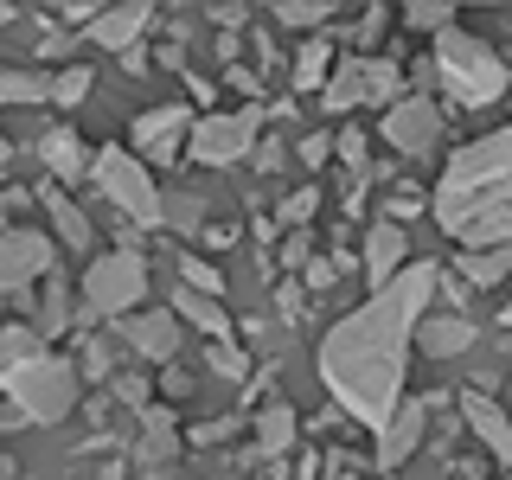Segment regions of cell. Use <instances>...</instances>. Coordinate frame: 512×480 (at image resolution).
<instances>
[{"instance_id":"cell-28","label":"cell","mask_w":512,"mask_h":480,"mask_svg":"<svg viewBox=\"0 0 512 480\" xmlns=\"http://www.w3.org/2000/svg\"><path fill=\"white\" fill-rule=\"evenodd\" d=\"M276 20H282V26H327L333 7H327V0H282Z\"/></svg>"},{"instance_id":"cell-31","label":"cell","mask_w":512,"mask_h":480,"mask_svg":"<svg viewBox=\"0 0 512 480\" xmlns=\"http://www.w3.org/2000/svg\"><path fill=\"white\" fill-rule=\"evenodd\" d=\"M64 320H71V301H64V288L52 276V288H45V301H39V327L45 333H64Z\"/></svg>"},{"instance_id":"cell-19","label":"cell","mask_w":512,"mask_h":480,"mask_svg":"<svg viewBox=\"0 0 512 480\" xmlns=\"http://www.w3.org/2000/svg\"><path fill=\"white\" fill-rule=\"evenodd\" d=\"M295 448V410L288 404H263V416H256V455H288Z\"/></svg>"},{"instance_id":"cell-34","label":"cell","mask_w":512,"mask_h":480,"mask_svg":"<svg viewBox=\"0 0 512 480\" xmlns=\"http://www.w3.org/2000/svg\"><path fill=\"white\" fill-rule=\"evenodd\" d=\"M308 250H314V237H308V231H295V237L282 244V263H288V269H308V263H314Z\"/></svg>"},{"instance_id":"cell-6","label":"cell","mask_w":512,"mask_h":480,"mask_svg":"<svg viewBox=\"0 0 512 480\" xmlns=\"http://www.w3.org/2000/svg\"><path fill=\"white\" fill-rule=\"evenodd\" d=\"M141 295H148V263H141V250H109V256H96V263L84 269V308L96 320L141 314L135 308Z\"/></svg>"},{"instance_id":"cell-37","label":"cell","mask_w":512,"mask_h":480,"mask_svg":"<svg viewBox=\"0 0 512 480\" xmlns=\"http://www.w3.org/2000/svg\"><path fill=\"white\" fill-rule=\"evenodd\" d=\"M231 436H237V423H199L186 442H192V448H205V442H231Z\"/></svg>"},{"instance_id":"cell-11","label":"cell","mask_w":512,"mask_h":480,"mask_svg":"<svg viewBox=\"0 0 512 480\" xmlns=\"http://www.w3.org/2000/svg\"><path fill=\"white\" fill-rule=\"evenodd\" d=\"M122 340H128V352H135V359L173 365V352H180V314H173V308L128 314V320H122Z\"/></svg>"},{"instance_id":"cell-9","label":"cell","mask_w":512,"mask_h":480,"mask_svg":"<svg viewBox=\"0 0 512 480\" xmlns=\"http://www.w3.org/2000/svg\"><path fill=\"white\" fill-rule=\"evenodd\" d=\"M52 263L58 250L45 231H0V295H26Z\"/></svg>"},{"instance_id":"cell-23","label":"cell","mask_w":512,"mask_h":480,"mask_svg":"<svg viewBox=\"0 0 512 480\" xmlns=\"http://www.w3.org/2000/svg\"><path fill=\"white\" fill-rule=\"evenodd\" d=\"M512 276V244L506 250H468L461 256V282L468 288H493V282H506Z\"/></svg>"},{"instance_id":"cell-40","label":"cell","mask_w":512,"mask_h":480,"mask_svg":"<svg viewBox=\"0 0 512 480\" xmlns=\"http://www.w3.org/2000/svg\"><path fill=\"white\" fill-rule=\"evenodd\" d=\"M333 276H340V263H308V282H314V288H327Z\"/></svg>"},{"instance_id":"cell-24","label":"cell","mask_w":512,"mask_h":480,"mask_svg":"<svg viewBox=\"0 0 512 480\" xmlns=\"http://www.w3.org/2000/svg\"><path fill=\"white\" fill-rule=\"evenodd\" d=\"M45 96H52V77L0 64V109H13V103H45Z\"/></svg>"},{"instance_id":"cell-29","label":"cell","mask_w":512,"mask_h":480,"mask_svg":"<svg viewBox=\"0 0 512 480\" xmlns=\"http://www.w3.org/2000/svg\"><path fill=\"white\" fill-rule=\"evenodd\" d=\"M84 96H90V71H84V64H71V71H58V77H52V103L77 109Z\"/></svg>"},{"instance_id":"cell-38","label":"cell","mask_w":512,"mask_h":480,"mask_svg":"<svg viewBox=\"0 0 512 480\" xmlns=\"http://www.w3.org/2000/svg\"><path fill=\"white\" fill-rule=\"evenodd\" d=\"M84 372L90 378H109V346L103 340H84Z\"/></svg>"},{"instance_id":"cell-42","label":"cell","mask_w":512,"mask_h":480,"mask_svg":"<svg viewBox=\"0 0 512 480\" xmlns=\"http://www.w3.org/2000/svg\"><path fill=\"white\" fill-rule=\"evenodd\" d=\"M7 154H13V148H7V135H0V167H7Z\"/></svg>"},{"instance_id":"cell-44","label":"cell","mask_w":512,"mask_h":480,"mask_svg":"<svg viewBox=\"0 0 512 480\" xmlns=\"http://www.w3.org/2000/svg\"><path fill=\"white\" fill-rule=\"evenodd\" d=\"M0 301H7V295H0Z\"/></svg>"},{"instance_id":"cell-1","label":"cell","mask_w":512,"mask_h":480,"mask_svg":"<svg viewBox=\"0 0 512 480\" xmlns=\"http://www.w3.org/2000/svg\"><path fill=\"white\" fill-rule=\"evenodd\" d=\"M442 288L436 263H410L391 288H378L359 314L333 320L327 340H320V378L340 397L346 416H359L365 429H384L397 416V397H404V359L410 340L423 327L429 295Z\"/></svg>"},{"instance_id":"cell-5","label":"cell","mask_w":512,"mask_h":480,"mask_svg":"<svg viewBox=\"0 0 512 480\" xmlns=\"http://www.w3.org/2000/svg\"><path fill=\"white\" fill-rule=\"evenodd\" d=\"M90 180H96V192H103L122 218H135V224H160V218H167V199L154 192V173L141 167V154L103 148L90 160Z\"/></svg>"},{"instance_id":"cell-25","label":"cell","mask_w":512,"mask_h":480,"mask_svg":"<svg viewBox=\"0 0 512 480\" xmlns=\"http://www.w3.org/2000/svg\"><path fill=\"white\" fill-rule=\"evenodd\" d=\"M32 359H39V333L32 327H0V378L32 365Z\"/></svg>"},{"instance_id":"cell-26","label":"cell","mask_w":512,"mask_h":480,"mask_svg":"<svg viewBox=\"0 0 512 480\" xmlns=\"http://www.w3.org/2000/svg\"><path fill=\"white\" fill-rule=\"evenodd\" d=\"M180 276H186L192 295H212V301L224 295V269H218V263H205V256H192V250L180 256Z\"/></svg>"},{"instance_id":"cell-22","label":"cell","mask_w":512,"mask_h":480,"mask_svg":"<svg viewBox=\"0 0 512 480\" xmlns=\"http://www.w3.org/2000/svg\"><path fill=\"white\" fill-rule=\"evenodd\" d=\"M39 199H45V212H52V231H58V244H71V250H84V244H90V218H84V212H77V205H71V199H64V192H58V186H45V192H39Z\"/></svg>"},{"instance_id":"cell-32","label":"cell","mask_w":512,"mask_h":480,"mask_svg":"<svg viewBox=\"0 0 512 480\" xmlns=\"http://www.w3.org/2000/svg\"><path fill=\"white\" fill-rule=\"evenodd\" d=\"M314 205H320V192H314V186H301L295 199L282 205V224H308V218H314Z\"/></svg>"},{"instance_id":"cell-17","label":"cell","mask_w":512,"mask_h":480,"mask_svg":"<svg viewBox=\"0 0 512 480\" xmlns=\"http://www.w3.org/2000/svg\"><path fill=\"white\" fill-rule=\"evenodd\" d=\"M416 346H423L429 359H455V352L474 346V327H468L461 314H436V320L423 314V327H416Z\"/></svg>"},{"instance_id":"cell-35","label":"cell","mask_w":512,"mask_h":480,"mask_svg":"<svg viewBox=\"0 0 512 480\" xmlns=\"http://www.w3.org/2000/svg\"><path fill=\"white\" fill-rule=\"evenodd\" d=\"M295 154L308 160V167H320V160L333 154V135H320V128H314V135H301V148H295Z\"/></svg>"},{"instance_id":"cell-30","label":"cell","mask_w":512,"mask_h":480,"mask_svg":"<svg viewBox=\"0 0 512 480\" xmlns=\"http://www.w3.org/2000/svg\"><path fill=\"white\" fill-rule=\"evenodd\" d=\"M205 365H212V372H218V378H244V372H250V359H244V352H237L231 340H218V346H205Z\"/></svg>"},{"instance_id":"cell-36","label":"cell","mask_w":512,"mask_h":480,"mask_svg":"<svg viewBox=\"0 0 512 480\" xmlns=\"http://www.w3.org/2000/svg\"><path fill=\"white\" fill-rule=\"evenodd\" d=\"M71 32H58V26H45V39H39V58H71Z\"/></svg>"},{"instance_id":"cell-18","label":"cell","mask_w":512,"mask_h":480,"mask_svg":"<svg viewBox=\"0 0 512 480\" xmlns=\"http://www.w3.org/2000/svg\"><path fill=\"white\" fill-rule=\"evenodd\" d=\"M173 314L192 320V327H199L212 346H218V340H231V314H224L212 295H192V288H180V295H173Z\"/></svg>"},{"instance_id":"cell-33","label":"cell","mask_w":512,"mask_h":480,"mask_svg":"<svg viewBox=\"0 0 512 480\" xmlns=\"http://www.w3.org/2000/svg\"><path fill=\"white\" fill-rule=\"evenodd\" d=\"M333 154L352 160V167H365V135L359 128H340V135H333Z\"/></svg>"},{"instance_id":"cell-41","label":"cell","mask_w":512,"mask_h":480,"mask_svg":"<svg viewBox=\"0 0 512 480\" xmlns=\"http://www.w3.org/2000/svg\"><path fill=\"white\" fill-rule=\"evenodd\" d=\"M500 327H506V333H512V308H500Z\"/></svg>"},{"instance_id":"cell-20","label":"cell","mask_w":512,"mask_h":480,"mask_svg":"<svg viewBox=\"0 0 512 480\" xmlns=\"http://www.w3.org/2000/svg\"><path fill=\"white\" fill-rule=\"evenodd\" d=\"M333 84V39H308L295 52V90L308 96V90H327Z\"/></svg>"},{"instance_id":"cell-39","label":"cell","mask_w":512,"mask_h":480,"mask_svg":"<svg viewBox=\"0 0 512 480\" xmlns=\"http://www.w3.org/2000/svg\"><path fill=\"white\" fill-rule=\"evenodd\" d=\"M212 20H218V26H244L250 7H212Z\"/></svg>"},{"instance_id":"cell-3","label":"cell","mask_w":512,"mask_h":480,"mask_svg":"<svg viewBox=\"0 0 512 480\" xmlns=\"http://www.w3.org/2000/svg\"><path fill=\"white\" fill-rule=\"evenodd\" d=\"M436 77L448 84V96H455V109H487V103H500V96H506V84H512L506 58L493 52L487 39L461 32V26H448L442 39H436Z\"/></svg>"},{"instance_id":"cell-16","label":"cell","mask_w":512,"mask_h":480,"mask_svg":"<svg viewBox=\"0 0 512 480\" xmlns=\"http://www.w3.org/2000/svg\"><path fill=\"white\" fill-rule=\"evenodd\" d=\"M455 404H461V416H468V429H474V436L487 442L500 461H512V416H506L500 404H493V397H480V391H461Z\"/></svg>"},{"instance_id":"cell-21","label":"cell","mask_w":512,"mask_h":480,"mask_svg":"<svg viewBox=\"0 0 512 480\" xmlns=\"http://www.w3.org/2000/svg\"><path fill=\"white\" fill-rule=\"evenodd\" d=\"M39 154H45V167H52L58 180H77V173L90 167V160H84V141H77L71 128H52V135H39Z\"/></svg>"},{"instance_id":"cell-7","label":"cell","mask_w":512,"mask_h":480,"mask_svg":"<svg viewBox=\"0 0 512 480\" xmlns=\"http://www.w3.org/2000/svg\"><path fill=\"white\" fill-rule=\"evenodd\" d=\"M404 71H397L391 58H346L340 71H333V84L320 90V103L327 109H365V103H404Z\"/></svg>"},{"instance_id":"cell-14","label":"cell","mask_w":512,"mask_h":480,"mask_svg":"<svg viewBox=\"0 0 512 480\" xmlns=\"http://www.w3.org/2000/svg\"><path fill=\"white\" fill-rule=\"evenodd\" d=\"M404 256H410V244H404V224L397 218H384V224L365 231V276H372V288H391L404 276Z\"/></svg>"},{"instance_id":"cell-13","label":"cell","mask_w":512,"mask_h":480,"mask_svg":"<svg viewBox=\"0 0 512 480\" xmlns=\"http://www.w3.org/2000/svg\"><path fill=\"white\" fill-rule=\"evenodd\" d=\"M423 423H429V404H423V397L397 404V416L378 429V468H404L416 448H423Z\"/></svg>"},{"instance_id":"cell-8","label":"cell","mask_w":512,"mask_h":480,"mask_svg":"<svg viewBox=\"0 0 512 480\" xmlns=\"http://www.w3.org/2000/svg\"><path fill=\"white\" fill-rule=\"evenodd\" d=\"M256 135H263V116H256V109L205 116V122H192V160H205V167H231V160L250 154Z\"/></svg>"},{"instance_id":"cell-2","label":"cell","mask_w":512,"mask_h":480,"mask_svg":"<svg viewBox=\"0 0 512 480\" xmlns=\"http://www.w3.org/2000/svg\"><path fill=\"white\" fill-rule=\"evenodd\" d=\"M436 218L461 250H506L512 244V128L480 135L448 154L436 186Z\"/></svg>"},{"instance_id":"cell-43","label":"cell","mask_w":512,"mask_h":480,"mask_svg":"<svg viewBox=\"0 0 512 480\" xmlns=\"http://www.w3.org/2000/svg\"><path fill=\"white\" fill-rule=\"evenodd\" d=\"M0 26H13V7H0Z\"/></svg>"},{"instance_id":"cell-4","label":"cell","mask_w":512,"mask_h":480,"mask_svg":"<svg viewBox=\"0 0 512 480\" xmlns=\"http://www.w3.org/2000/svg\"><path fill=\"white\" fill-rule=\"evenodd\" d=\"M0 391L13 397V410H20L26 423H64V416L77 410V372L64 359H52V352H39L32 365L7 372Z\"/></svg>"},{"instance_id":"cell-10","label":"cell","mask_w":512,"mask_h":480,"mask_svg":"<svg viewBox=\"0 0 512 480\" xmlns=\"http://www.w3.org/2000/svg\"><path fill=\"white\" fill-rule=\"evenodd\" d=\"M384 141H391L397 154L423 160L442 141V109L429 103V96H404V103H391V109H384Z\"/></svg>"},{"instance_id":"cell-27","label":"cell","mask_w":512,"mask_h":480,"mask_svg":"<svg viewBox=\"0 0 512 480\" xmlns=\"http://www.w3.org/2000/svg\"><path fill=\"white\" fill-rule=\"evenodd\" d=\"M404 26L436 32V39H442V32L455 26V7H442V0H410V7H404Z\"/></svg>"},{"instance_id":"cell-12","label":"cell","mask_w":512,"mask_h":480,"mask_svg":"<svg viewBox=\"0 0 512 480\" xmlns=\"http://www.w3.org/2000/svg\"><path fill=\"white\" fill-rule=\"evenodd\" d=\"M180 141H192V116L180 103H160L148 116H135V154L148 160H173L180 154Z\"/></svg>"},{"instance_id":"cell-15","label":"cell","mask_w":512,"mask_h":480,"mask_svg":"<svg viewBox=\"0 0 512 480\" xmlns=\"http://www.w3.org/2000/svg\"><path fill=\"white\" fill-rule=\"evenodd\" d=\"M148 20H154V7H148V0H128V7H103V13H96V26L84 32V39H96L103 52H135V39L148 32Z\"/></svg>"}]
</instances>
